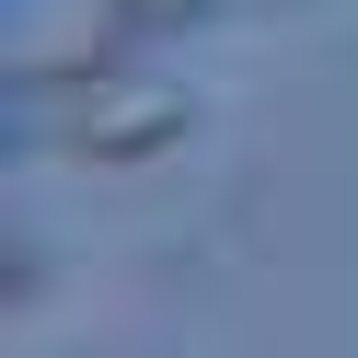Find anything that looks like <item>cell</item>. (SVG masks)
<instances>
[{
  "label": "cell",
  "mask_w": 358,
  "mask_h": 358,
  "mask_svg": "<svg viewBox=\"0 0 358 358\" xmlns=\"http://www.w3.org/2000/svg\"><path fill=\"white\" fill-rule=\"evenodd\" d=\"M104 12H127V35H173V24H196V0H104Z\"/></svg>",
  "instance_id": "2"
},
{
  "label": "cell",
  "mask_w": 358,
  "mask_h": 358,
  "mask_svg": "<svg viewBox=\"0 0 358 358\" xmlns=\"http://www.w3.org/2000/svg\"><path fill=\"white\" fill-rule=\"evenodd\" d=\"M196 127L185 81H150V70H93L70 104V150L81 162H150V150H173Z\"/></svg>",
  "instance_id": "1"
}]
</instances>
